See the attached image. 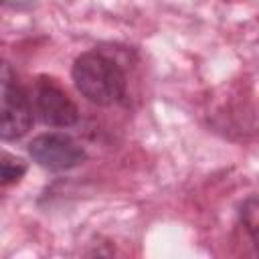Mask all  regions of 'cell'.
<instances>
[{
  "mask_svg": "<svg viewBox=\"0 0 259 259\" xmlns=\"http://www.w3.org/2000/svg\"><path fill=\"white\" fill-rule=\"evenodd\" d=\"M32 125V105L10 63L0 59V140H18Z\"/></svg>",
  "mask_w": 259,
  "mask_h": 259,
  "instance_id": "obj_2",
  "label": "cell"
},
{
  "mask_svg": "<svg viewBox=\"0 0 259 259\" xmlns=\"http://www.w3.org/2000/svg\"><path fill=\"white\" fill-rule=\"evenodd\" d=\"M24 174H26V164L20 158L8 152H0V184H14Z\"/></svg>",
  "mask_w": 259,
  "mask_h": 259,
  "instance_id": "obj_5",
  "label": "cell"
},
{
  "mask_svg": "<svg viewBox=\"0 0 259 259\" xmlns=\"http://www.w3.org/2000/svg\"><path fill=\"white\" fill-rule=\"evenodd\" d=\"M77 91L95 105L117 103L125 93L123 69L101 51H87L79 55L71 69Z\"/></svg>",
  "mask_w": 259,
  "mask_h": 259,
  "instance_id": "obj_1",
  "label": "cell"
},
{
  "mask_svg": "<svg viewBox=\"0 0 259 259\" xmlns=\"http://www.w3.org/2000/svg\"><path fill=\"white\" fill-rule=\"evenodd\" d=\"M243 225L251 231V237H253V241L257 239V200H255V196H251L245 204H243Z\"/></svg>",
  "mask_w": 259,
  "mask_h": 259,
  "instance_id": "obj_6",
  "label": "cell"
},
{
  "mask_svg": "<svg viewBox=\"0 0 259 259\" xmlns=\"http://www.w3.org/2000/svg\"><path fill=\"white\" fill-rule=\"evenodd\" d=\"M34 109L38 117L53 127H69L79 119L77 105L53 77H38L34 83Z\"/></svg>",
  "mask_w": 259,
  "mask_h": 259,
  "instance_id": "obj_4",
  "label": "cell"
},
{
  "mask_svg": "<svg viewBox=\"0 0 259 259\" xmlns=\"http://www.w3.org/2000/svg\"><path fill=\"white\" fill-rule=\"evenodd\" d=\"M30 158L47 170H71L85 162L87 154L79 142L65 134H40L28 144Z\"/></svg>",
  "mask_w": 259,
  "mask_h": 259,
  "instance_id": "obj_3",
  "label": "cell"
}]
</instances>
